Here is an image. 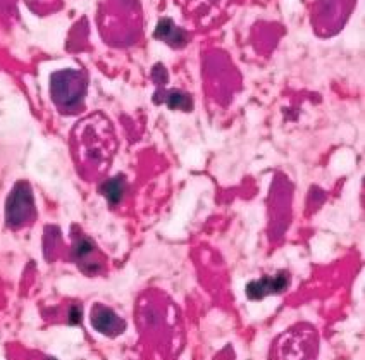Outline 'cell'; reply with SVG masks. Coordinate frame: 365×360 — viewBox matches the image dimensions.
Returning a JSON list of instances; mask_svg holds the SVG:
<instances>
[{"label": "cell", "mask_w": 365, "mask_h": 360, "mask_svg": "<svg viewBox=\"0 0 365 360\" xmlns=\"http://www.w3.org/2000/svg\"><path fill=\"white\" fill-rule=\"evenodd\" d=\"M86 92L85 76L78 71H61L52 76V97L64 109L80 106Z\"/></svg>", "instance_id": "obj_1"}, {"label": "cell", "mask_w": 365, "mask_h": 360, "mask_svg": "<svg viewBox=\"0 0 365 360\" xmlns=\"http://www.w3.org/2000/svg\"><path fill=\"white\" fill-rule=\"evenodd\" d=\"M35 209H33L31 190L26 183H19L11 193L7 202V222L12 227H19L31 221Z\"/></svg>", "instance_id": "obj_2"}, {"label": "cell", "mask_w": 365, "mask_h": 360, "mask_svg": "<svg viewBox=\"0 0 365 360\" xmlns=\"http://www.w3.org/2000/svg\"><path fill=\"white\" fill-rule=\"evenodd\" d=\"M288 287L289 274L286 271H279L274 276H264L262 279L252 281L247 287V295L252 300H262L267 295H279Z\"/></svg>", "instance_id": "obj_3"}, {"label": "cell", "mask_w": 365, "mask_h": 360, "mask_svg": "<svg viewBox=\"0 0 365 360\" xmlns=\"http://www.w3.org/2000/svg\"><path fill=\"white\" fill-rule=\"evenodd\" d=\"M91 326L98 331V333L106 334V336H118L121 334L126 324L118 314L112 309L103 307V305H95L91 310Z\"/></svg>", "instance_id": "obj_4"}, {"label": "cell", "mask_w": 365, "mask_h": 360, "mask_svg": "<svg viewBox=\"0 0 365 360\" xmlns=\"http://www.w3.org/2000/svg\"><path fill=\"white\" fill-rule=\"evenodd\" d=\"M155 36L157 38L168 41V43L173 45V47H178V45H182L186 41L185 31L174 26L173 21H169V19L160 21L159 26H157V30H155Z\"/></svg>", "instance_id": "obj_5"}, {"label": "cell", "mask_w": 365, "mask_h": 360, "mask_svg": "<svg viewBox=\"0 0 365 360\" xmlns=\"http://www.w3.org/2000/svg\"><path fill=\"white\" fill-rule=\"evenodd\" d=\"M102 193H103V197L109 200V204H112V205L119 204L124 195V180L123 178L118 176V178H112V180L107 181V183L102 186Z\"/></svg>", "instance_id": "obj_6"}, {"label": "cell", "mask_w": 365, "mask_h": 360, "mask_svg": "<svg viewBox=\"0 0 365 360\" xmlns=\"http://www.w3.org/2000/svg\"><path fill=\"white\" fill-rule=\"evenodd\" d=\"M165 102L171 109H180V110H190L192 109V98L182 92H171L165 95Z\"/></svg>", "instance_id": "obj_7"}, {"label": "cell", "mask_w": 365, "mask_h": 360, "mask_svg": "<svg viewBox=\"0 0 365 360\" xmlns=\"http://www.w3.org/2000/svg\"><path fill=\"white\" fill-rule=\"evenodd\" d=\"M93 252H95V245L88 238L81 237L80 240H76V243H74V255H76V259L80 260V266L90 257L91 254H93Z\"/></svg>", "instance_id": "obj_8"}, {"label": "cell", "mask_w": 365, "mask_h": 360, "mask_svg": "<svg viewBox=\"0 0 365 360\" xmlns=\"http://www.w3.org/2000/svg\"><path fill=\"white\" fill-rule=\"evenodd\" d=\"M81 316H83L81 309L80 307H73L71 312H69V322H71V324H78V322L81 321Z\"/></svg>", "instance_id": "obj_9"}]
</instances>
